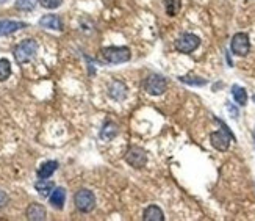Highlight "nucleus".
I'll use <instances>...</instances> for the list:
<instances>
[{
  "label": "nucleus",
  "mask_w": 255,
  "mask_h": 221,
  "mask_svg": "<svg viewBox=\"0 0 255 221\" xmlns=\"http://www.w3.org/2000/svg\"><path fill=\"white\" fill-rule=\"evenodd\" d=\"M101 55L105 60L106 63L111 65H121V63H127L132 58V52L129 47L125 46H110V47H103L101 50Z\"/></svg>",
  "instance_id": "f257e3e1"
},
{
  "label": "nucleus",
  "mask_w": 255,
  "mask_h": 221,
  "mask_svg": "<svg viewBox=\"0 0 255 221\" xmlns=\"http://www.w3.org/2000/svg\"><path fill=\"white\" fill-rule=\"evenodd\" d=\"M216 121L222 126V129L210 134V143H211V146L214 149L219 150V152H225V150L230 147V142H232V140H235V137L229 130V127L225 126L222 121H219V119H216Z\"/></svg>",
  "instance_id": "f03ea898"
},
{
  "label": "nucleus",
  "mask_w": 255,
  "mask_h": 221,
  "mask_svg": "<svg viewBox=\"0 0 255 221\" xmlns=\"http://www.w3.org/2000/svg\"><path fill=\"white\" fill-rule=\"evenodd\" d=\"M38 54V43L35 39H25L21 44H17L14 49V58L17 65L30 63Z\"/></svg>",
  "instance_id": "7ed1b4c3"
},
{
  "label": "nucleus",
  "mask_w": 255,
  "mask_h": 221,
  "mask_svg": "<svg viewBox=\"0 0 255 221\" xmlns=\"http://www.w3.org/2000/svg\"><path fill=\"white\" fill-rule=\"evenodd\" d=\"M168 89V82L160 74H151L144 78L143 82V91L149 96H161Z\"/></svg>",
  "instance_id": "20e7f679"
},
{
  "label": "nucleus",
  "mask_w": 255,
  "mask_h": 221,
  "mask_svg": "<svg viewBox=\"0 0 255 221\" xmlns=\"http://www.w3.org/2000/svg\"><path fill=\"white\" fill-rule=\"evenodd\" d=\"M74 204L77 207L78 212L82 214H90L96 207V196L91 190L88 188H80L74 195Z\"/></svg>",
  "instance_id": "39448f33"
},
{
  "label": "nucleus",
  "mask_w": 255,
  "mask_h": 221,
  "mask_svg": "<svg viewBox=\"0 0 255 221\" xmlns=\"http://www.w3.org/2000/svg\"><path fill=\"white\" fill-rule=\"evenodd\" d=\"M199 46H201V38L194 33H183L174 43V47L179 54H193Z\"/></svg>",
  "instance_id": "423d86ee"
},
{
  "label": "nucleus",
  "mask_w": 255,
  "mask_h": 221,
  "mask_svg": "<svg viewBox=\"0 0 255 221\" xmlns=\"http://www.w3.org/2000/svg\"><path fill=\"white\" fill-rule=\"evenodd\" d=\"M124 160L135 169H141L147 165V152L140 146H130L127 149Z\"/></svg>",
  "instance_id": "0eeeda50"
},
{
  "label": "nucleus",
  "mask_w": 255,
  "mask_h": 221,
  "mask_svg": "<svg viewBox=\"0 0 255 221\" xmlns=\"http://www.w3.org/2000/svg\"><path fill=\"white\" fill-rule=\"evenodd\" d=\"M230 50L233 55L237 57H246L251 52V39L249 35L240 32V33H235L232 41H230Z\"/></svg>",
  "instance_id": "6e6552de"
},
{
  "label": "nucleus",
  "mask_w": 255,
  "mask_h": 221,
  "mask_svg": "<svg viewBox=\"0 0 255 221\" xmlns=\"http://www.w3.org/2000/svg\"><path fill=\"white\" fill-rule=\"evenodd\" d=\"M127 94H129V89H127L125 83L121 82V80H114V82H111V85L108 86V96L113 100H116V102H122V100H125Z\"/></svg>",
  "instance_id": "1a4fd4ad"
},
{
  "label": "nucleus",
  "mask_w": 255,
  "mask_h": 221,
  "mask_svg": "<svg viewBox=\"0 0 255 221\" xmlns=\"http://www.w3.org/2000/svg\"><path fill=\"white\" fill-rule=\"evenodd\" d=\"M27 24L21 21H11V19H0V36L13 35L17 30L25 28Z\"/></svg>",
  "instance_id": "9d476101"
},
{
  "label": "nucleus",
  "mask_w": 255,
  "mask_h": 221,
  "mask_svg": "<svg viewBox=\"0 0 255 221\" xmlns=\"http://www.w3.org/2000/svg\"><path fill=\"white\" fill-rule=\"evenodd\" d=\"M39 27L47 28V30H55V32H61L63 21H61V17L56 14H46L39 19Z\"/></svg>",
  "instance_id": "9b49d317"
},
{
  "label": "nucleus",
  "mask_w": 255,
  "mask_h": 221,
  "mask_svg": "<svg viewBox=\"0 0 255 221\" xmlns=\"http://www.w3.org/2000/svg\"><path fill=\"white\" fill-rule=\"evenodd\" d=\"M27 220H32V221H43L47 217L46 212V207L43 204H38V203H32L30 206L27 207V212H25Z\"/></svg>",
  "instance_id": "f8f14e48"
},
{
  "label": "nucleus",
  "mask_w": 255,
  "mask_h": 221,
  "mask_svg": "<svg viewBox=\"0 0 255 221\" xmlns=\"http://www.w3.org/2000/svg\"><path fill=\"white\" fill-rule=\"evenodd\" d=\"M49 203L56 210H63L64 203H66V190L63 187H55L52 195L49 196Z\"/></svg>",
  "instance_id": "ddd939ff"
},
{
  "label": "nucleus",
  "mask_w": 255,
  "mask_h": 221,
  "mask_svg": "<svg viewBox=\"0 0 255 221\" xmlns=\"http://www.w3.org/2000/svg\"><path fill=\"white\" fill-rule=\"evenodd\" d=\"M58 169V162H55V160H49V162H44L41 166L38 168V179H49L52 177L53 173Z\"/></svg>",
  "instance_id": "4468645a"
},
{
  "label": "nucleus",
  "mask_w": 255,
  "mask_h": 221,
  "mask_svg": "<svg viewBox=\"0 0 255 221\" xmlns=\"http://www.w3.org/2000/svg\"><path fill=\"white\" fill-rule=\"evenodd\" d=\"M143 220L144 221H164V214L158 206L152 204L149 207H146V210L143 212Z\"/></svg>",
  "instance_id": "2eb2a0df"
},
{
  "label": "nucleus",
  "mask_w": 255,
  "mask_h": 221,
  "mask_svg": "<svg viewBox=\"0 0 255 221\" xmlns=\"http://www.w3.org/2000/svg\"><path fill=\"white\" fill-rule=\"evenodd\" d=\"M35 188H36L38 195L41 196V198H49V196L52 195V192H53L55 184L52 182V180H49V179H39L38 182L35 184Z\"/></svg>",
  "instance_id": "dca6fc26"
},
{
  "label": "nucleus",
  "mask_w": 255,
  "mask_h": 221,
  "mask_svg": "<svg viewBox=\"0 0 255 221\" xmlns=\"http://www.w3.org/2000/svg\"><path fill=\"white\" fill-rule=\"evenodd\" d=\"M232 96H233V100L237 102L238 105L244 107L248 104V91L244 89L243 86L240 85H233L232 86Z\"/></svg>",
  "instance_id": "f3484780"
},
{
  "label": "nucleus",
  "mask_w": 255,
  "mask_h": 221,
  "mask_svg": "<svg viewBox=\"0 0 255 221\" xmlns=\"http://www.w3.org/2000/svg\"><path fill=\"white\" fill-rule=\"evenodd\" d=\"M117 135V126L113 121H106L101 130V138L105 140V142H110Z\"/></svg>",
  "instance_id": "a211bd4d"
},
{
  "label": "nucleus",
  "mask_w": 255,
  "mask_h": 221,
  "mask_svg": "<svg viewBox=\"0 0 255 221\" xmlns=\"http://www.w3.org/2000/svg\"><path fill=\"white\" fill-rule=\"evenodd\" d=\"M180 8H182V0H164V9L168 16L171 17L177 16Z\"/></svg>",
  "instance_id": "6ab92c4d"
},
{
  "label": "nucleus",
  "mask_w": 255,
  "mask_h": 221,
  "mask_svg": "<svg viewBox=\"0 0 255 221\" xmlns=\"http://www.w3.org/2000/svg\"><path fill=\"white\" fill-rule=\"evenodd\" d=\"M11 75V63L6 58H0V82H5Z\"/></svg>",
  "instance_id": "aec40b11"
},
{
  "label": "nucleus",
  "mask_w": 255,
  "mask_h": 221,
  "mask_svg": "<svg viewBox=\"0 0 255 221\" xmlns=\"http://www.w3.org/2000/svg\"><path fill=\"white\" fill-rule=\"evenodd\" d=\"M180 82L191 85V86H205L207 85V80L201 78V77H194V75H185V77H179Z\"/></svg>",
  "instance_id": "412c9836"
},
{
  "label": "nucleus",
  "mask_w": 255,
  "mask_h": 221,
  "mask_svg": "<svg viewBox=\"0 0 255 221\" xmlns=\"http://www.w3.org/2000/svg\"><path fill=\"white\" fill-rule=\"evenodd\" d=\"M38 0H16V8L21 11H32L35 9Z\"/></svg>",
  "instance_id": "4be33fe9"
},
{
  "label": "nucleus",
  "mask_w": 255,
  "mask_h": 221,
  "mask_svg": "<svg viewBox=\"0 0 255 221\" xmlns=\"http://www.w3.org/2000/svg\"><path fill=\"white\" fill-rule=\"evenodd\" d=\"M38 3L46 9H55L63 5V0H38Z\"/></svg>",
  "instance_id": "5701e85b"
},
{
  "label": "nucleus",
  "mask_w": 255,
  "mask_h": 221,
  "mask_svg": "<svg viewBox=\"0 0 255 221\" xmlns=\"http://www.w3.org/2000/svg\"><path fill=\"white\" fill-rule=\"evenodd\" d=\"M8 203H9V198H8V195H6V192H3V190H0V209H3Z\"/></svg>",
  "instance_id": "b1692460"
},
{
  "label": "nucleus",
  "mask_w": 255,
  "mask_h": 221,
  "mask_svg": "<svg viewBox=\"0 0 255 221\" xmlns=\"http://www.w3.org/2000/svg\"><path fill=\"white\" fill-rule=\"evenodd\" d=\"M5 2H8V0H0V3H5Z\"/></svg>",
  "instance_id": "393cba45"
},
{
  "label": "nucleus",
  "mask_w": 255,
  "mask_h": 221,
  "mask_svg": "<svg viewBox=\"0 0 255 221\" xmlns=\"http://www.w3.org/2000/svg\"><path fill=\"white\" fill-rule=\"evenodd\" d=\"M252 99H254V102H255V94H254V97H252Z\"/></svg>",
  "instance_id": "a878e982"
}]
</instances>
